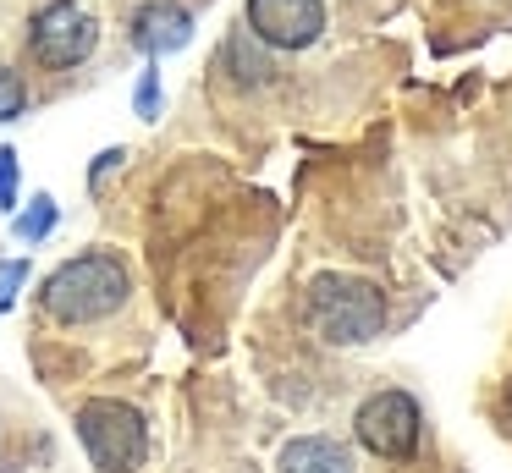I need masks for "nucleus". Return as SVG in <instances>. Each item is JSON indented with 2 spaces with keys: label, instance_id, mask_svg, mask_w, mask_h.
Instances as JSON below:
<instances>
[{
  "label": "nucleus",
  "instance_id": "f257e3e1",
  "mask_svg": "<svg viewBox=\"0 0 512 473\" xmlns=\"http://www.w3.org/2000/svg\"><path fill=\"white\" fill-rule=\"evenodd\" d=\"M127 292H133V281H127V264L116 253H78L45 281L39 303L61 325H89V319L116 314L127 303Z\"/></svg>",
  "mask_w": 512,
  "mask_h": 473
},
{
  "label": "nucleus",
  "instance_id": "f03ea898",
  "mask_svg": "<svg viewBox=\"0 0 512 473\" xmlns=\"http://www.w3.org/2000/svg\"><path fill=\"white\" fill-rule=\"evenodd\" d=\"M309 319L331 347H364L386 330V297L364 275H314Z\"/></svg>",
  "mask_w": 512,
  "mask_h": 473
},
{
  "label": "nucleus",
  "instance_id": "7ed1b4c3",
  "mask_svg": "<svg viewBox=\"0 0 512 473\" xmlns=\"http://www.w3.org/2000/svg\"><path fill=\"white\" fill-rule=\"evenodd\" d=\"M78 440L83 451L94 457V468L105 473H138L144 468V413L116 396H100V402H83L78 407Z\"/></svg>",
  "mask_w": 512,
  "mask_h": 473
},
{
  "label": "nucleus",
  "instance_id": "20e7f679",
  "mask_svg": "<svg viewBox=\"0 0 512 473\" xmlns=\"http://www.w3.org/2000/svg\"><path fill=\"white\" fill-rule=\"evenodd\" d=\"M94 44H100V28H94V17L78 0H50V6H39L34 22H28V50H34V61L50 66V72H67V66L89 61Z\"/></svg>",
  "mask_w": 512,
  "mask_h": 473
},
{
  "label": "nucleus",
  "instance_id": "39448f33",
  "mask_svg": "<svg viewBox=\"0 0 512 473\" xmlns=\"http://www.w3.org/2000/svg\"><path fill=\"white\" fill-rule=\"evenodd\" d=\"M353 429H358V440H364L375 457L402 462V457H413V451H419L424 418H419V402H413L408 391H380V396H369V402L358 407Z\"/></svg>",
  "mask_w": 512,
  "mask_h": 473
},
{
  "label": "nucleus",
  "instance_id": "423d86ee",
  "mask_svg": "<svg viewBox=\"0 0 512 473\" xmlns=\"http://www.w3.org/2000/svg\"><path fill=\"white\" fill-rule=\"evenodd\" d=\"M248 33L270 50H309L325 33L320 0H248Z\"/></svg>",
  "mask_w": 512,
  "mask_h": 473
},
{
  "label": "nucleus",
  "instance_id": "0eeeda50",
  "mask_svg": "<svg viewBox=\"0 0 512 473\" xmlns=\"http://www.w3.org/2000/svg\"><path fill=\"white\" fill-rule=\"evenodd\" d=\"M188 39H193V17L177 6V0H149V6H138L133 44L144 55H171V50H182Z\"/></svg>",
  "mask_w": 512,
  "mask_h": 473
},
{
  "label": "nucleus",
  "instance_id": "6e6552de",
  "mask_svg": "<svg viewBox=\"0 0 512 473\" xmlns=\"http://www.w3.org/2000/svg\"><path fill=\"white\" fill-rule=\"evenodd\" d=\"M276 473H353V457H347L336 440H320V435H303L281 451V468Z\"/></svg>",
  "mask_w": 512,
  "mask_h": 473
},
{
  "label": "nucleus",
  "instance_id": "1a4fd4ad",
  "mask_svg": "<svg viewBox=\"0 0 512 473\" xmlns=\"http://www.w3.org/2000/svg\"><path fill=\"white\" fill-rule=\"evenodd\" d=\"M50 226H56V198H45V193H39L34 204H28L23 215H17V237H23V242H39Z\"/></svg>",
  "mask_w": 512,
  "mask_h": 473
},
{
  "label": "nucleus",
  "instance_id": "9d476101",
  "mask_svg": "<svg viewBox=\"0 0 512 473\" xmlns=\"http://www.w3.org/2000/svg\"><path fill=\"white\" fill-rule=\"evenodd\" d=\"M23 105H28V88H23V77H17V72H6V66H0V121L23 116Z\"/></svg>",
  "mask_w": 512,
  "mask_h": 473
},
{
  "label": "nucleus",
  "instance_id": "9b49d317",
  "mask_svg": "<svg viewBox=\"0 0 512 473\" xmlns=\"http://www.w3.org/2000/svg\"><path fill=\"white\" fill-rule=\"evenodd\" d=\"M28 281V264L12 259V264H0V308H12L17 303V286Z\"/></svg>",
  "mask_w": 512,
  "mask_h": 473
},
{
  "label": "nucleus",
  "instance_id": "f8f14e48",
  "mask_svg": "<svg viewBox=\"0 0 512 473\" xmlns=\"http://www.w3.org/2000/svg\"><path fill=\"white\" fill-rule=\"evenodd\" d=\"M17 204V154L0 149V209Z\"/></svg>",
  "mask_w": 512,
  "mask_h": 473
},
{
  "label": "nucleus",
  "instance_id": "ddd939ff",
  "mask_svg": "<svg viewBox=\"0 0 512 473\" xmlns=\"http://www.w3.org/2000/svg\"><path fill=\"white\" fill-rule=\"evenodd\" d=\"M160 110V77L144 72V83H138V116H155Z\"/></svg>",
  "mask_w": 512,
  "mask_h": 473
},
{
  "label": "nucleus",
  "instance_id": "4468645a",
  "mask_svg": "<svg viewBox=\"0 0 512 473\" xmlns=\"http://www.w3.org/2000/svg\"><path fill=\"white\" fill-rule=\"evenodd\" d=\"M507 413H512V396H507Z\"/></svg>",
  "mask_w": 512,
  "mask_h": 473
}]
</instances>
